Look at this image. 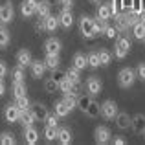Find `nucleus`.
Wrapping results in <instances>:
<instances>
[{"instance_id": "9", "label": "nucleus", "mask_w": 145, "mask_h": 145, "mask_svg": "<svg viewBox=\"0 0 145 145\" xmlns=\"http://www.w3.org/2000/svg\"><path fill=\"white\" fill-rule=\"evenodd\" d=\"M116 121V127L120 131H127V129H132V118L129 116L127 112H118V116L114 118Z\"/></svg>"}, {"instance_id": "42", "label": "nucleus", "mask_w": 145, "mask_h": 145, "mask_svg": "<svg viewBox=\"0 0 145 145\" xmlns=\"http://www.w3.org/2000/svg\"><path fill=\"white\" fill-rule=\"evenodd\" d=\"M59 120H61V118L57 116L55 112H53V114H48V118H46L44 121H46V125H52V127H59Z\"/></svg>"}, {"instance_id": "46", "label": "nucleus", "mask_w": 145, "mask_h": 145, "mask_svg": "<svg viewBox=\"0 0 145 145\" xmlns=\"http://www.w3.org/2000/svg\"><path fill=\"white\" fill-rule=\"evenodd\" d=\"M57 4H59L63 9H72V7H74V0H57Z\"/></svg>"}, {"instance_id": "33", "label": "nucleus", "mask_w": 145, "mask_h": 145, "mask_svg": "<svg viewBox=\"0 0 145 145\" xmlns=\"http://www.w3.org/2000/svg\"><path fill=\"white\" fill-rule=\"evenodd\" d=\"M63 101L66 103V106L70 110H74V108H77V96H74V94H70V92H66L63 96Z\"/></svg>"}, {"instance_id": "32", "label": "nucleus", "mask_w": 145, "mask_h": 145, "mask_svg": "<svg viewBox=\"0 0 145 145\" xmlns=\"http://www.w3.org/2000/svg\"><path fill=\"white\" fill-rule=\"evenodd\" d=\"M44 63H46V68H48V70H57V68H59V64H61V59H59V55H46Z\"/></svg>"}, {"instance_id": "30", "label": "nucleus", "mask_w": 145, "mask_h": 145, "mask_svg": "<svg viewBox=\"0 0 145 145\" xmlns=\"http://www.w3.org/2000/svg\"><path fill=\"white\" fill-rule=\"evenodd\" d=\"M13 96L15 97H22L26 96V92H28V88H26V83L24 81H18V83H13Z\"/></svg>"}, {"instance_id": "11", "label": "nucleus", "mask_w": 145, "mask_h": 145, "mask_svg": "<svg viewBox=\"0 0 145 145\" xmlns=\"http://www.w3.org/2000/svg\"><path fill=\"white\" fill-rule=\"evenodd\" d=\"M114 26H116L118 29H120V33L127 31L131 26H129V20H127V11H118L116 15H114Z\"/></svg>"}, {"instance_id": "5", "label": "nucleus", "mask_w": 145, "mask_h": 145, "mask_svg": "<svg viewBox=\"0 0 145 145\" xmlns=\"http://www.w3.org/2000/svg\"><path fill=\"white\" fill-rule=\"evenodd\" d=\"M85 88H86V92H88L92 97H96V96L101 94L103 83H101V79H99L97 75H90V77L86 79V83H85Z\"/></svg>"}, {"instance_id": "36", "label": "nucleus", "mask_w": 145, "mask_h": 145, "mask_svg": "<svg viewBox=\"0 0 145 145\" xmlns=\"http://www.w3.org/2000/svg\"><path fill=\"white\" fill-rule=\"evenodd\" d=\"M15 105L20 110H28L29 106H31V101H29L28 96H22V97H15Z\"/></svg>"}, {"instance_id": "2", "label": "nucleus", "mask_w": 145, "mask_h": 145, "mask_svg": "<svg viewBox=\"0 0 145 145\" xmlns=\"http://www.w3.org/2000/svg\"><path fill=\"white\" fill-rule=\"evenodd\" d=\"M136 79H138L136 70H132V68H121L120 74H118V85L121 88H131L136 83Z\"/></svg>"}, {"instance_id": "39", "label": "nucleus", "mask_w": 145, "mask_h": 145, "mask_svg": "<svg viewBox=\"0 0 145 145\" xmlns=\"http://www.w3.org/2000/svg\"><path fill=\"white\" fill-rule=\"evenodd\" d=\"M15 143H17V140L11 132H2L0 134V145H15Z\"/></svg>"}, {"instance_id": "53", "label": "nucleus", "mask_w": 145, "mask_h": 145, "mask_svg": "<svg viewBox=\"0 0 145 145\" xmlns=\"http://www.w3.org/2000/svg\"><path fill=\"white\" fill-rule=\"evenodd\" d=\"M142 20L145 22V7H143V9H142Z\"/></svg>"}, {"instance_id": "35", "label": "nucleus", "mask_w": 145, "mask_h": 145, "mask_svg": "<svg viewBox=\"0 0 145 145\" xmlns=\"http://www.w3.org/2000/svg\"><path fill=\"white\" fill-rule=\"evenodd\" d=\"M79 72H81V70H77L75 66H70L66 70V77L70 79L72 83H77V81H81V74H79Z\"/></svg>"}, {"instance_id": "34", "label": "nucleus", "mask_w": 145, "mask_h": 145, "mask_svg": "<svg viewBox=\"0 0 145 145\" xmlns=\"http://www.w3.org/2000/svg\"><path fill=\"white\" fill-rule=\"evenodd\" d=\"M90 103H92V96H77V108L79 110H83V112H85L86 108H88V105Z\"/></svg>"}, {"instance_id": "23", "label": "nucleus", "mask_w": 145, "mask_h": 145, "mask_svg": "<svg viewBox=\"0 0 145 145\" xmlns=\"http://www.w3.org/2000/svg\"><path fill=\"white\" fill-rule=\"evenodd\" d=\"M72 66H75L77 70H85L88 66V59H86L85 53H75L74 59H72Z\"/></svg>"}, {"instance_id": "38", "label": "nucleus", "mask_w": 145, "mask_h": 145, "mask_svg": "<svg viewBox=\"0 0 145 145\" xmlns=\"http://www.w3.org/2000/svg\"><path fill=\"white\" fill-rule=\"evenodd\" d=\"M86 59H88V66L90 68H99V66H101V63H99V53L97 52H90L88 55H86Z\"/></svg>"}, {"instance_id": "7", "label": "nucleus", "mask_w": 145, "mask_h": 145, "mask_svg": "<svg viewBox=\"0 0 145 145\" xmlns=\"http://www.w3.org/2000/svg\"><path fill=\"white\" fill-rule=\"evenodd\" d=\"M20 114H22V110L18 108L17 105H7L6 106V110H4V118H6V121L7 123H18V120H20Z\"/></svg>"}, {"instance_id": "48", "label": "nucleus", "mask_w": 145, "mask_h": 145, "mask_svg": "<svg viewBox=\"0 0 145 145\" xmlns=\"http://www.w3.org/2000/svg\"><path fill=\"white\" fill-rule=\"evenodd\" d=\"M7 72H9V68H7L6 61H2V59H0V77H6V75H7Z\"/></svg>"}, {"instance_id": "41", "label": "nucleus", "mask_w": 145, "mask_h": 145, "mask_svg": "<svg viewBox=\"0 0 145 145\" xmlns=\"http://www.w3.org/2000/svg\"><path fill=\"white\" fill-rule=\"evenodd\" d=\"M44 88H46V92H55V90H59V83L53 77H48L44 81Z\"/></svg>"}, {"instance_id": "49", "label": "nucleus", "mask_w": 145, "mask_h": 145, "mask_svg": "<svg viewBox=\"0 0 145 145\" xmlns=\"http://www.w3.org/2000/svg\"><path fill=\"white\" fill-rule=\"evenodd\" d=\"M35 28H37V31H46V18H39Z\"/></svg>"}, {"instance_id": "54", "label": "nucleus", "mask_w": 145, "mask_h": 145, "mask_svg": "<svg viewBox=\"0 0 145 145\" xmlns=\"http://www.w3.org/2000/svg\"><path fill=\"white\" fill-rule=\"evenodd\" d=\"M90 2H94V4H99V2H101V0H90Z\"/></svg>"}, {"instance_id": "4", "label": "nucleus", "mask_w": 145, "mask_h": 145, "mask_svg": "<svg viewBox=\"0 0 145 145\" xmlns=\"http://www.w3.org/2000/svg\"><path fill=\"white\" fill-rule=\"evenodd\" d=\"M94 142H96L97 145L110 143V142H112V132H110V129L105 127V125L96 127V129H94Z\"/></svg>"}, {"instance_id": "1", "label": "nucleus", "mask_w": 145, "mask_h": 145, "mask_svg": "<svg viewBox=\"0 0 145 145\" xmlns=\"http://www.w3.org/2000/svg\"><path fill=\"white\" fill-rule=\"evenodd\" d=\"M131 48H132V42L127 35H118L116 44H114V55L118 59H125L129 55V52H131Z\"/></svg>"}, {"instance_id": "25", "label": "nucleus", "mask_w": 145, "mask_h": 145, "mask_svg": "<svg viewBox=\"0 0 145 145\" xmlns=\"http://www.w3.org/2000/svg\"><path fill=\"white\" fill-rule=\"evenodd\" d=\"M53 112H55L59 118H66L72 110L66 106V103H64L63 99H59V101H55V105H53Z\"/></svg>"}, {"instance_id": "29", "label": "nucleus", "mask_w": 145, "mask_h": 145, "mask_svg": "<svg viewBox=\"0 0 145 145\" xmlns=\"http://www.w3.org/2000/svg\"><path fill=\"white\" fill-rule=\"evenodd\" d=\"M85 114H86L88 118H97L99 114H101V105H99V103H96V101L92 99V103H90L88 108L85 110Z\"/></svg>"}, {"instance_id": "14", "label": "nucleus", "mask_w": 145, "mask_h": 145, "mask_svg": "<svg viewBox=\"0 0 145 145\" xmlns=\"http://www.w3.org/2000/svg\"><path fill=\"white\" fill-rule=\"evenodd\" d=\"M17 63L20 64L22 68H28V66H31V63H33V57H31V52L29 50H20V52L17 53Z\"/></svg>"}, {"instance_id": "26", "label": "nucleus", "mask_w": 145, "mask_h": 145, "mask_svg": "<svg viewBox=\"0 0 145 145\" xmlns=\"http://www.w3.org/2000/svg\"><path fill=\"white\" fill-rule=\"evenodd\" d=\"M132 35L136 40H145V22L140 20L138 24L132 26Z\"/></svg>"}, {"instance_id": "15", "label": "nucleus", "mask_w": 145, "mask_h": 145, "mask_svg": "<svg viewBox=\"0 0 145 145\" xmlns=\"http://www.w3.org/2000/svg\"><path fill=\"white\" fill-rule=\"evenodd\" d=\"M29 108H31V112L35 114L37 121H44V120L48 118V106L42 105V103H33Z\"/></svg>"}, {"instance_id": "31", "label": "nucleus", "mask_w": 145, "mask_h": 145, "mask_svg": "<svg viewBox=\"0 0 145 145\" xmlns=\"http://www.w3.org/2000/svg\"><path fill=\"white\" fill-rule=\"evenodd\" d=\"M57 131H59V127H52V125H46L44 127V140L46 142H53V140H57Z\"/></svg>"}, {"instance_id": "13", "label": "nucleus", "mask_w": 145, "mask_h": 145, "mask_svg": "<svg viewBox=\"0 0 145 145\" xmlns=\"http://www.w3.org/2000/svg\"><path fill=\"white\" fill-rule=\"evenodd\" d=\"M72 140H74V136H72V131L68 127H59V131H57V142L61 145H70Z\"/></svg>"}, {"instance_id": "20", "label": "nucleus", "mask_w": 145, "mask_h": 145, "mask_svg": "<svg viewBox=\"0 0 145 145\" xmlns=\"http://www.w3.org/2000/svg\"><path fill=\"white\" fill-rule=\"evenodd\" d=\"M97 18H101V20H108V18H112V9H110V2H105V4H99L97 7V13H96Z\"/></svg>"}, {"instance_id": "16", "label": "nucleus", "mask_w": 145, "mask_h": 145, "mask_svg": "<svg viewBox=\"0 0 145 145\" xmlns=\"http://www.w3.org/2000/svg\"><path fill=\"white\" fill-rule=\"evenodd\" d=\"M52 13V4L48 2V0H40V2H37V18H46L48 15Z\"/></svg>"}, {"instance_id": "21", "label": "nucleus", "mask_w": 145, "mask_h": 145, "mask_svg": "<svg viewBox=\"0 0 145 145\" xmlns=\"http://www.w3.org/2000/svg\"><path fill=\"white\" fill-rule=\"evenodd\" d=\"M132 131L136 134H143V131H145V116L143 114H136L132 118Z\"/></svg>"}, {"instance_id": "55", "label": "nucleus", "mask_w": 145, "mask_h": 145, "mask_svg": "<svg viewBox=\"0 0 145 145\" xmlns=\"http://www.w3.org/2000/svg\"><path fill=\"white\" fill-rule=\"evenodd\" d=\"M143 140H145V131H143Z\"/></svg>"}, {"instance_id": "44", "label": "nucleus", "mask_w": 145, "mask_h": 145, "mask_svg": "<svg viewBox=\"0 0 145 145\" xmlns=\"http://www.w3.org/2000/svg\"><path fill=\"white\" fill-rule=\"evenodd\" d=\"M52 77L55 79L57 83H61V81H63L64 77H66V72H61L59 68H57V70H52Z\"/></svg>"}, {"instance_id": "18", "label": "nucleus", "mask_w": 145, "mask_h": 145, "mask_svg": "<svg viewBox=\"0 0 145 145\" xmlns=\"http://www.w3.org/2000/svg\"><path fill=\"white\" fill-rule=\"evenodd\" d=\"M59 22L61 26H63L64 29L72 28V24H74V15H72V9H63L59 13Z\"/></svg>"}, {"instance_id": "17", "label": "nucleus", "mask_w": 145, "mask_h": 145, "mask_svg": "<svg viewBox=\"0 0 145 145\" xmlns=\"http://www.w3.org/2000/svg\"><path fill=\"white\" fill-rule=\"evenodd\" d=\"M29 68H31V75L35 79H40L44 75V72L48 70V68H46V63H44V61H40V59L39 61H33Z\"/></svg>"}, {"instance_id": "47", "label": "nucleus", "mask_w": 145, "mask_h": 145, "mask_svg": "<svg viewBox=\"0 0 145 145\" xmlns=\"http://www.w3.org/2000/svg\"><path fill=\"white\" fill-rule=\"evenodd\" d=\"M79 92H81V81L72 83V86H70V94H74V96H79Z\"/></svg>"}, {"instance_id": "52", "label": "nucleus", "mask_w": 145, "mask_h": 145, "mask_svg": "<svg viewBox=\"0 0 145 145\" xmlns=\"http://www.w3.org/2000/svg\"><path fill=\"white\" fill-rule=\"evenodd\" d=\"M6 6H11V0H0V9Z\"/></svg>"}, {"instance_id": "12", "label": "nucleus", "mask_w": 145, "mask_h": 145, "mask_svg": "<svg viewBox=\"0 0 145 145\" xmlns=\"http://www.w3.org/2000/svg\"><path fill=\"white\" fill-rule=\"evenodd\" d=\"M22 134H24V142L28 143V145H35L37 142H39V131H37L33 125H29V127H24Z\"/></svg>"}, {"instance_id": "6", "label": "nucleus", "mask_w": 145, "mask_h": 145, "mask_svg": "<svg viewBox=\"0 0 145 145\" xmlns=\"http://www.w3.org/2000/svg\"><path fill=\"white\" fill-rule=\"evenodd\" d=\"M118 105L112 101V99H106V101L101 103V116L105 118V120H114V118L118 116Z\"/></svg>"}, {"instance_id": "37", "label": "nucleus", "mask_w": 145, "mask_h": 145, "mask_svg": "<svg viewBox=\"0 0 145 145\" xmlns=\"http://www.w3.org/2000/svg\"><path fill=\"white\" fill-rule=\"evenodd\" d=\"M11 77H13V83H18V81H24V68L18 64L11 70Z\"/></svg>"}, {"instance_id": "22", "label": "nucleus", "mask_w": 145, "mask_h": 145, "mask_svg": "<svg viewBox=\"0 0 145 145\" xmlns=\"http://www.w3.org/2000/svg\"><path fill=\"white\" fill-rule=\"evenodd\" d=\"M22 123V127H29V125H33L37 121V118H35V114L31 112V108H28V110H22V114H20V120H18Z\"/></svg>"}, {"instance_id": "19", "label": "nucleus", "mask_w": 145, "mask_h": 145, "mask_svg": "<svg viewBox=\"0 0 145 145\" xmlns=\"http://www.w3.org/2000/svg\"><path fill=\"white\" fill-rule=\"evenodd\" d=\"M15 18V9H13V4L11 6H6L0 9V22L2 24H9V22H13Z\"/></svg>"}, {"instance_id": "43", "label": "nucleus", "mask_w": 145, "mask_h": 145, "mask_svg": "<svg viewBox=\"0 0 145 145\" xmlns=\"http://www.w3.org/2000/svg\"><path fill=\"white\" fill-rule=\"evenodd\" d=\"M70 86H72V81H70L68 77H64L63 81L59 83V90H61V92H64V94H66V92H70Z\"/></svg>"}, {"instance_id": "45", "label": "nucleus", "mask_w": 145, "mask_h": 145, "mask_svg": "<svg viewBox=\"0 0 145 145\" xmlns=\"http://www.w3.org/2000/svg\"><path fill=\"white\" fill-rule=\"evenodd\" d=\"M136 74H138V79L140 81H145V64L140 63L138 68H136Z\"/></svg>"}, {"instance_id": "24", "label": "nucleus", "mask_w": 145, "mask_h": 145, "mask_svg": "<svg viewBox=\"0 0 145 145\" xmlns=\"http://www.w3.org/2000/svg\"><path fill=\"white\" fill-rule=\"evenodd\" d=\"M9 40H11V35H9V31H7L6 24L0 22V50H6L9 46Z\"/></svg>"}, {"instance_id": "3", "label": "nucleus", "mask_w": 145, "mask_h": 145, "mask_svg": "<svg viewBox=\"0 0 145 145\" xmlns=\"http://www.w3.org/2000/svg\"><path fill=\"white\" fill-rule=\"evenodd\" d=\"M94 22H96V18L88 17V15H83V17L79 18V31L83 33V37H85V39H92V37H96V28H94Z\"/></svg>"}, {"instance_id": "28", "label": "nucleus", "mask_w": 145, "mask_h": 145, "mask_svg": "<svg viewBox=\"0 0 145 145\" xmlns=\"http://www.w3.org/2000/svg\"><path fill=\"white\" fill-rule=\"evenodd\" d=\"M97 53H99V63H101V66H108V64L112 63V53H110V50L101 48Z\"/></svg>"}, {"instance_id": "51", "label": "nucleus", "mask_w": 145, "mask_h": 145, "mask_svg": "<svg viewBox=\"0 0 145 145\" xmlns=\"http://www.w3.org/2000/svg\"><path fill=\"white\" fill-rule=\"evenodd\" d=\"M6 94V83H4V77H0V97Z\"/></svg>"}, {"instance_id": "10", "label": "nucleus", "mask_w": 145, "mask_h": 145, "mask_svg": "<svg viewBox=\"0 0 145 145\" xmlns=\"http://www.w3.org/2000/svg\"><path fill=\"white\" fill-rule=\"evenodd\" d=\"M37 2H39V0H22V4H20V13H22V17H24V18L33 17V15H35V11H37Z\"/></svg>"}, {"instance_id": "40", "label": "nucleus", "mask_w": 145, "mask_h": 145, "mask_svg": "<svg viewBox=\"0 0 145 145\" xmlns=\"http://www.w3.org/2000/svg\"><path fill=\"white\" fill-rule=\"evenodd\" d=\"M103 35L106 37V39H118V35H120V29L116 28V26H106V29L103 31Z\"/></svg>"}, {"instance_id": "50", "label": "nucleus", "mask_w": 145, "mask_h": 145, "mask_svg": "<svg viewBox=\"0 0 145 145\" xmlns=\"http://www.w3.org/2000/svg\"><path fill=\"white\" fill-rule=\"evenodd\" d=\"M112 143H114V145H125V143H127V140L121 138V136H116V138L112 140Z\"/></svg>"}, {"instance_id": "27", "label": "nucleus", "mask_w": 145, "mask_h": 145, "mask_svg": "<svg viewBox=\"0 0 145 145\" xmlns=\"http://www.w3.org/2000/svg\"><path fill=\"white\" fill-rule=\"evenodd\" d=\"M61 26V22H59V15H52L50 13L48 17H46V31H55L57 28Z\"/></svg>"}, {"instance_id": "8", "label": "nucleus", "mask_w": 145, "mask_h": 145, "mask_svg": "<svg viewBox=\"0 0 145 145\" xmlns=\"http://www.w3.org/2000/svg\"><path fill=\"white\" fill-rule=\"evenodd\" d=\"M61 50H63V44H61V40L55 39V37H52V39H48L46 42H44V52H46V55H59Z\"/></svg>"}]
</instances>
